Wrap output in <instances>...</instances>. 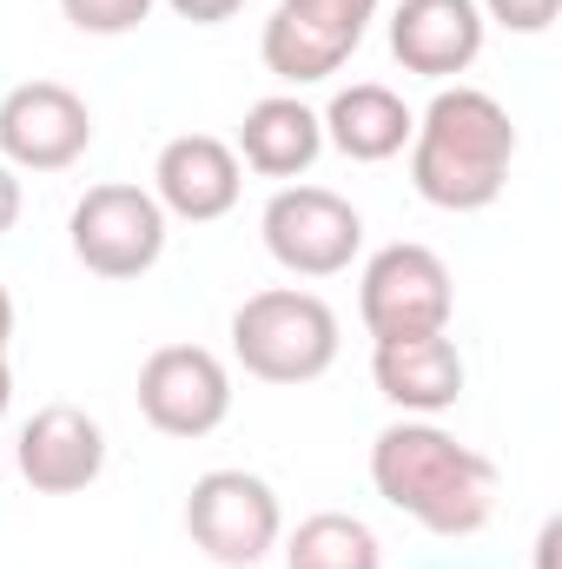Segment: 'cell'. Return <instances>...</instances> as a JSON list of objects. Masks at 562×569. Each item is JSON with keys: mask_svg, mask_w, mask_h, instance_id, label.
Instances as JSON below:
<instances>
[{"mask_svg": "<svg viewBox=\"0 0 562 569\" xmlns=\"http://www.w3.org/2000/svg\"><path fill=\"white\" fill-rule=\"evenodd\" d=\"M93 146V113L60 80H27L0 100V152L27 172H60Z\"/></svg>", "mask_w": 562, "mask_h": 569, "instance_id": "obj_9", "label": "cell"}, {"mask_svg": "<svg viewBox=\"0 0 562 569\" xmlns=\"http://www.w3.org/2000/svg\"><path fill=\"white\" fill-rule=\"evenodd\" d=\"M259 226H265V252L279 259L284 272H298V279H331L364 246L358 206L338 199L331 186H284V192H272Z\"/></svg>", "mask_w": 562, "mask_h": 569, "instance_id": "obj_6", "label": "cell"}, {"mask_svg": "<svg viewBox=\"0 0 562 569\" xmlns=\"http://www.w3.org/2000/svg\"><path fill=\"white\" fill-rule=\"evenodd\" d=\"M318 127H324V140L338 146L344 159L378 166V159H391V152H404V146H411V133H418V113H411L391 87L358 80V87H344V93L318 113Z\"/></svg>", "mask_w": 562, "mask_h": 569, "instance_id": "obj_14", "label": "cell"}, {"mask_svg": "<svg viewBox=\"0 0 562 569\" xmlns=\"http://www.w3.org/2000/svg\"><path fill=\"white\" fill-rule=\"evenodd\" d=\"M450 305H456V291H450V266H443L430 246L398 239V246H384V252L364 266L358 311H364V331H371L378 345L443 331V325H450Z\"/></svg>", "mask_w": 562, "mask_h": 569, "instance_id": "obj_5", "label": "cell"}, {"mask_svg": "<svg viewBox=\"0 0 562 569\" xmlns=\"http://www.w3.org/2000/svg\"><path fill=\"white\" fill-rule=\"evenodd\" d=\"M391 53L423 73L450 80L483 53V7L476 0H398L391 13Z\"/></svg>", "mask_w": 562, "mask_h": 569, "instance_id": "obj_12", "label": "cell"}, {"mask_svg": "<svg viewBox=\"0 0 562 569\" xmlns=\"http://www.w3.org/2000/svg\"><path fill=\"white\" fill-rule=\"evenodd\" d=\"M7 398H13V371H7V351H0V411H7Z\"/></svg>", "mask_w": 562, "mask_h": 569, "instance_id": "obj_23", "label": "cell"}, {"mask_svg": "<svg viewBox=\"0 0 562 569\" xmlns=\"http://www.w3.org/2000/svg\"><path fill=\"white\" fill-rule=\"evenodd\" d=\"M245 0H172V13L179 20H199V27H212V20H232Z\"/></svg>", "mask_w": 562, "mask_h": 569, "instance_id": "obj_20", "label": "cell"}, {"mask_svg": "<svg viewBox=\"0 0 562 569\" xmlns=\"http://www.w3.org/2000/svg\"><path fill=\"white\" fill-rule=\"evenodd\" d=\"M7 338H13V298H7V284H0V351H7Z\"/></svg>", "mask_w": 562, "mask_h": 569, "instance_id": "obj_22", "label": "cell"}, {"mask_svg": "<svg viewBox=\"0 0 562 569\" xmlns=\"http://www.w3.org/2000/svg\"><path fill=\"white\" fill-rule=\"evenodd\" d=\"M371 483L430 537H476L496 510V470L436 425H391L371 443Z\"/></svg>", "mask_w": 562, "mask_h": 569, "instance_id": "obj_1", "label": "cell"}, {"mask_svg": "<svg viewBox=\"0 0 562 569\" xmlns=\"http://www.w3.org/2000/svg\"><path fill=\"white\" fill-rule=\"evenodd\" d=\"M165 252V206L140 186H93L73 206V259L100 279H140Z\"/></svg>", "mask_w": 562, "mask_h": 569, "instance_id": "obj_7", "label": "cell"}, {"mask_svg": "<svg viewBox=\"0 0 562 569\" xmlns=\"http://www.w3.org/2000/svg\"><path fill=\"white\" fill-rule=\"evenodd\" d=\"M284 569H384V550H378V537H371L364 517L318 510V517H304L291 530Z\"/></svg>", "mask_w": 562, "mask_h": 569, "instance_id": "obj_16", "label": "cell"}, {"mask_svg": "<svg viewBox=\"0 0 562 569\" xmlns=\"http://www.w3.org/2000/svg\"><path fill=\"white\" fill-rule=\"evenodd\" d=\"M279 13H291L298 27H311L318 40H331L351 60L364 27H371V13H378V0H279Z\"/></svg>", "mask_w": 562, "mask_h": 569, "instance_id": "obj_17", "label": "cell"}, {"mask_svg": "<svg viewBox=\"0 0 562 569\" xmlns=\"http://www.w3.org/2000/svg\"><path fill=\"white\" fill-rule=\"evenodd\" d=\"M232 411V378L205 345H159L140 365V418L165 437H205Z\"/></svg>", "mask_w": 562, "mask_h": 569, "instance_id": "obj_8", "label": "cell"}, {"mask_svg": "<svg viewBox=\"0 0 562 569\" xmlns=\"http://www.w3.org/2000/svg\"><path fill=\"white\" fill-rule=\"evenodd\" d=\"M232 351L265 385H311L338 358V311L318 291H291V284L252 291L232 311Z\"/></svg>", "mask_w": 562, "mask_h": 569, "instance_id": "obj_3", "label": "cell"}, {"mask_svg": "<svg viewBox=\"0 0 562 569\" xmlns=\"http://www.w3.org/2000/svg\"><path fill=\"white\" fill-rule=\"evenodd\" d=\"M490 7V20H503L510 33H543L550 20H556L562 0H483Z\"/></svg>", "mask_w": 562, "mask_h": 569, "instance_id": "obj_19", "label": "cell"}, {"mask_svg": "<svg viewBox=\"0 0 562 569\" xmlns=\"http://www.w3.org/2000/svg\"><path fill=\"white\" fill-rule=\"evenodd\" d=\"M100 463H107V437L80 405H47L20 430V477L33 490H47V497L87 490L100 477Z\"/></svg>", "mask_w": 562, "mask_h": 569, "instance_id": "obj_11", "label": "cell"}, {"mask_svg": "<svg viewBox=\"0 0 562 569\" xmlns=\"http://www.w3.org/2000/svg\"><path fill=\"white\" fill-rule=\"evenodd\" d=\"M239 152H245V166H252V172H265V179H298V172L324 152V127H318V113H311L304 100L272 93V100L245 107Z\"/></svg>", "mask_w": 562, "mask_h": 569, "instance_id": "obj_15", "label": "cell"}, {"mask_svg": "<svg viewBox=\"0 0 562 569\" xmlns=\"http://www.w3.org/2000/svg\"><path fill=\"white\" fill-rule=\"evenodd\" d=\"M13 219H20V179L0 166V232H13Z\"/></svg>", "mask_w": 562, "mask_h": 569, "instance_id": "obj_21", "label": "cell"}, {"mask_svg": "<svg viewBox=\"0 0 562 569\" xmlns=\"http://www.w3.org/2000/svg\"><path fill=\"white\" fill-rule=\"evenodd\" d=\"M152 199L165 206V212H179V219H225L232 206H239V186H245V172H239V152L225 140H212V133H179V140H165L159 152V166H152Z\"/></svg>", "mask_w": 562, "mask_h": 569, "instance_id": "obj_10", "label": "cell"}, {"mask_svg": "<svg viewBox=\"0 0 562 569\" xmlns=\"http://www.w3.org/2000/svg\"><path fill=\"white\" fill-rule=\"evenodd\" d=\"M516 159L510 113L476 87H443L411 133V186L443 212H476L503 192Z\"/></svg>", "mask_w": 562, "mask_h": 569, "instance_id": "obj_2", "label": "cell"}, {"mask_svg": "<svg viewBox=\"0 0 562 569\" xmlns=\"http://www.w3.org/2000/svg\"><path fill=\"white\" fill-rule=\"evenodd\" d=\"M60 7L80 33H133L152 13V0H60Z\"/></svg>", "mask_w": 562, "mask_h": 569, "instance_id": "obj_18", "label": "cell"}, {"mask_svg": "<svg viewBox=\"0 0 562 569\" xmlns=\"http://www.w3.org/2000/svg\"><path fill=\"white\" fill-rule=\"evenodd\" d=\"M185 530L192 543L225 569H252L265 563V550L279 543L284 517H279V497L265 477L252 470H205L185 497Z\"/></svg>", "mask_w": 562, "mask_h": 569, "instance_id": "obj_4", "label": "cell"}, {"mask_svg": "<svg viewBox=\"0 0 562 569\" xmlns=\"http://www.w3.org/2000/svg\"><path fill=\"white\" fill-rule=\"evenodd\" d=\"M371 378H378V391H384L391 405L423 411V418H430V411H450V405L463 398V358H456V345H450L443 331L378 345Z\"/></svg>", "mask_w": 562, "mask_h": 569, "instance_id": "obj_13", "label": "cell"}]
</instances>
